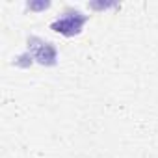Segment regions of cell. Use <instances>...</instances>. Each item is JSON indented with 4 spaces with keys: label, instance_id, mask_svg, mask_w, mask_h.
<instances>
[{
    "label": "cell",
    "instance_id": "cell-1",
    "mask_svg": "<svg viewBox=\"0 0 158 158\" xmlns=\"http://www.w3.org/2000/svg\"><path fill=\"white\" fill-rule=\"evenodd\" d=\"M86 23H88V15H84L78 10H67L56 21H52L50 30H54L56 34H61L65 37H73L82 32Z\"/></svg>",
    "mask_w": 158,
    "mask_h": 158
},
{
    "label": "cell",
    "instance_id": "cell-2",
    "mask_svg": "<svg viewBox=\"0 0 158 158\" xmlns=\"http://www.w3.org/2000/svg\"><path fill=\"white\" fill-rule=\"evenodd\" d=\"M28 52L32 54L34 61H37L39 65L52 67L58 63V48L50 41H45L37 35H32L28 39Z\"/></svg>",
    "mask_w": 158,
    "mask_h": 158
},
{
    "label": "cell",
    "instance_id": "cell-3",
    "mask_svg": "<svg viewBox=\"0 0 158 158\" xmlns=\"http://www.w3.org/2000/svg\"><path fill=\"white\" fill-rule=\"evenodd\" d=\"M17 67H21V69H28L32 63H34V58H32V54L26 50V52H23L21 56H17L15 58V61H13Z\"/></svg>",
    "mask_w": 158,
    "mask_h": 158
},
{
    "label": "cell",
    "instance_id": "cell-4",
    "mask_svg": "<svg viewBox=\"0 0 158 158\" xmlns=\"http://www.w3.org/2000/svg\"><path fill=\"white\" fill-rule=\"evenodd\" d=\"M48 6H50L48 2H30V4H28V8L34 10V11H43V10H47Z\"/></svg>",
    "mask_w": 158,
    "mask_h": 158
},
{
    "label": "cell",
    "instance_id": "cell-5",
    "mask_svg": "<svg viewBox=\"0 0 158 158\" xmlns=\"http://www.w3.org/2000/svg\"><path fill=\"white\" fill-rule=\"evenodd\" d=\"M115 4H110V2H101V4H97V2H91L89 4V8H93V10H106V8H114Z\"/></svg>",
    "mask_w": 158,
    "mask_h": 158
}]
</instances>
